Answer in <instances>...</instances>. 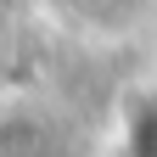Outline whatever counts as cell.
I'll use <instances>...</instances> for the list:
<instances>
[{"mask_svg": "<svg viewBox=\"0 0 157 157\" xmlns=\"http://www.w3.org/2000/svg\"><path fill=\"white\" fill-rule=\"evenodd\" d=\"M129 157H157V90H146L129 112Z\"/></svg>", "mask_w": 157, "mask_h": 157, "instance_id": "obj_1", "label": "cell"}, {"mask_svg": "<svg viewBox=\"0 0 157 157\" xmlns=\"http://www.w3.org/2000/svg\"><path fill=\"white\" fill-rule=\"evenodd\" d=\"M78 6H101V0H78Z\"/></svg>", "mask_w": 157, "mask_h": 157, "instance_id": "obj_2", "label": "cell"}]
</instances>
